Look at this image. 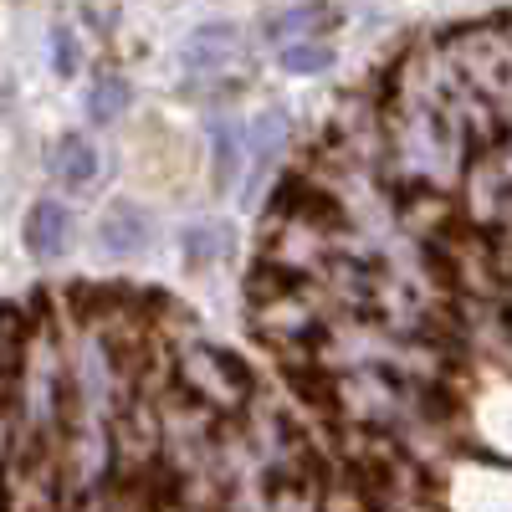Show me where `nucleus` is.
Masks as SVG:
<instances>
[{
	"instance_id": "1a4fd4ad",
	"label": "nucleus",
	"mask_w": 512,
	"mask_h": 512,
	"mask_svg": "<svg viewBox=\"0 0 512 512\" xmlns=\"http://www.w3.org/2000/svg\"><path fill=\"white\" fill-rule=\"evenodd\" d=\"M77 62H82V57H77L72 31H67V26H57V31H52V67H57V77H72V72H77Z\"/></svg>"
},
{
	"instance_id": "0eeeda50",
	"label": "nucleus",
	"mask_w": 512,
	"mask_h": 512,
	"mask_svg": "<svg viewBox=\"0 0 512 512\" xmlns=\"http://www.w3.org/2000/svg\"><path fill=\"white\" fill-rule=\"evenodd\" d=\"M123 108H128V82L123 77H98L93 93H88V118L108 128L113 118H123Z\"/></svg>"
},
{
	"instance_id": "7ed1b4c3",
	"label": "nucleus",
	"mask_w": 512,
	"mask_h": 512,
	"mask_svg": "<svg viewBox=\"0 0 512 512\" xmlns=\"http://www.w3.org/2000/svg\"><path fill=\"white\" fill-rule=\"evenodd\" d=\"M236 47H241L236 26H226V21L195 26V31L185 36V67H195V72H221V67L236 57Z\"/></svg>"
},
{
	"instance_id": "39448f33",
	"label": "nucleus",
	"mask_w": 512,
	"mask_h": 512,
	"mask_svg": "<svg viewBox=\"0 0 512 512\" xmlns=\"http://www.w3.org/2000/svg\"><path fill=\"white\" fill-rule=\"evenodd\" d=\"M333 21H338V16H333L328 6H297V11L272 16V21H267V36H272V41H303V36L328 31Z\"/></svg>"
},
{
	"instance_id": "20e7f679",
	"label": "nucleus",
	"mask_w": 512,
	"mask_h": 512,
	"mask_svg": "<svg viewBox=\"0 0 512 512\" xmlns=\"http://www.w3.org/2000/svg\"><path fill=\"white\" fill-rule=\"evenodd\" d=\"M52 169H57V180L67 190H88L98 180V149H93V139L88 134H67L57 144V164Z\"/></svg>"
},
{
	"instance_id": "f03ea898",
	"label": "nucleus",
	"mask_w": 512,
	"mask_h": 512,
	"mask_svg": "<svg viewBox=\"0 0 512 512\" xmlns=\"http://www.w3.org/2000/svg\"><path fill=\"white\" fill-rule=\"evenodd\" d=\"M154 241V226L139 205H108V216L98 221V246L108 256H144Z\"/></svg>"
},
{
	"instance_id": "423d86ee",
	"label": "nucleus",
	"mask_w": 512,
	"mask_h": 512,
	"mask_svg": "<svg viewBox=\"0 0 512 512\" xmlns=\"http://www.w3.org/2000/svg\"><path fill=\"white\" fill-rule=\"evenodd\" d=\"M277 62H282V72H292V77H313V72L333 67V47H328V41H318V36L282 41V47H277Z\"/></svg>"
},
{
	"instance_id": "f257e3e1",
	"label": "nucleus",
	"mask_w": 512,
	"mask_h": 512,
	"mask_svg": "<svg viewBox=\"0 0 512 512\" xmlns=\"http://www.w3.org/2000/svg\"><path fill=\"white\" fill-rule=\"evenodd\" d=\"M21 241H26V251L36 256V262H57V256L67 251V241H72V210L62 200H36L26 226H21Z\"/></svg>"
},
{
	"instance_id": "6e6552de",
	"label": "nucleus",
	"mask_w": 512,
	"mask_h": 512,
	"mask_svg": "<svg viewBox=\"0 0 512 512\" xmlns=\"http://www.w3.org/2000/svg\"><path fill=\"white\" fill-rule=\"evenodd\" d=\"M185 256H190V267H205V262H216L221 256V231L216 226H185Z\"/></svg>"
}]
</instances>
